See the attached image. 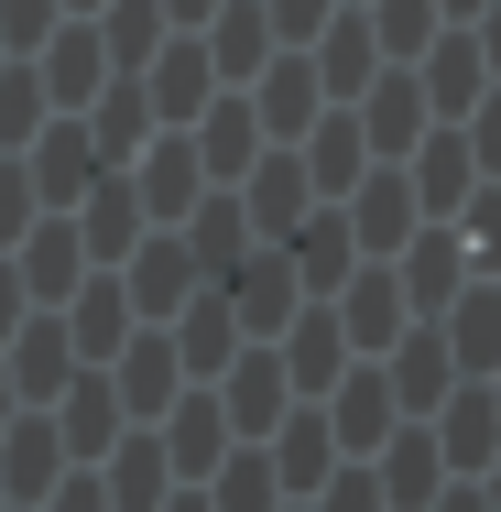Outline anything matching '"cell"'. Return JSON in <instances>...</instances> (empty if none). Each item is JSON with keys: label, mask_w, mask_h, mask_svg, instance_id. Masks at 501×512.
Segmentation results:
<instances>
[{"label": "cell", "mask_w": 501, "mask_h": 512, "mask_svg": "<svg viewBox=\"0 0 501 512\" xmlns=\"http://www.w3.org/2000/svg\"><path fill=\"white\" fill-rule=\"evenodd\" d=\"M447 512H491V502H480V491H447Z\"/></svg>", "instance_id": "d6a6232c"}, {"label": "cell", "mask_w": 501, "mask_h": 512, "mask_svg": "<svg viewBox=\"0 0 501 512\" xmlns=\"http://www.w3.org/2000/svg\"><path fill=\"white\" fill-rule=\"evenodd\" d=\"M491 393H501V382H491Z\"/></svg>", "instance_id": "d590c367"}, {"label": "cell", "mask_w": 501, "mask_h": 512, "mask_svg": "<svg viewBox=\"0 0 501 512\" xmlns=\"http://www.w3.org/2000/svg\"><path fill=\"white\" fill-rule=\"evenodd\" d=\"M393 469H382V491H393V512H425V491L447 480V447H436V425H393V447H382Z\"/></svg>", "instance_id": "e0dca14e"}, {"label": "cell", "mask_w": 501, "mask_h": 512, "mask_svg": "<svg viewBox=\"0 0 501 512\" xmlns=\"http://www.w3.org/2000/svg\"><path fill=\"white\" fill-rule=\"evenodd\" d=\"M197 295V262H186V240H142V316H175Z\"/></svg>", "instance_id": "7402d4cb"}, {"label": "cell", "mask_w": 501, "mask_h": 512, "mask_svg": "<svg viewBox=\"0 0 501 512\" xmlns=\"http://www.w3.org/2000/svg\"><path fill=\"white\" fill-rule=\"evenodd\" d=\"M251 229H262V240H284V229H295L305 207H327L316 197V186H305V153H273V164H251Z\"/></svg>", "instance_id": "8fae6325"}, {"label": "cell", "mask_w": 501, "mask_h": 512, "mask_svg": "<svg viewBox=\"0 0 501 512\" xmlns=\"http://www.w3.org/2000/svg\"><path fill=\"white\" fill-rule=\"evenodd\" d=\"M207 88H218V55H207L197 33H186V44H153V77H142V109H153L164 131H186V120L207 109Z\"/></svg>", "instance_id": "6da1fadb"}, {"label": "cell", "mask_w": 501, "mask_h": 512, "mask_svg": "<svg viewBox=\"0 0 501 512\" xmlns=\"http://www.w3.org/2000/svg\"><path fill=\"white\" fill-rule=\"evenodd\" d=\"M491 512H501V480H491Z\"/></svg>", "instance_id": "e575fe53"}, {"label": "cell", "mask_w": 501, "mask_h": 512, "mask_svg": "<svg viewBox=\"0 0 501 512\" xmlns=\"http://www.w3.org/2000/svg\"><path fill=\"white\" fill-rule=\"evenodd\" d=\"M284 393H295V382H284V349L251 338V349L229 360V436H273V425H284Z\"/></svg>", "instance_id": "8992f818"}, {"label": "cell", "mask_w": 501, "mask_h": 512, "mask_svg": "<svg viewBox=\"0 0 501 512\" xmlns=\"http://www.w3.org/2000/svg\"><path fill=\"white\" fill-rule=\"evenodd\" d=\"M371 55H382V33H371V11H338V33H327V55H316V88H338V109L371 88Z\"/></svg>", "instance_id": "d6986e66"}, {"label": "cell", "mask_w": 501, "mask_h": 512, "mask_svg": "<svg viewBox=\"0 0 501 512\" xmlns=\"http://www.w3.org/2000/svg\"><path fill=\"white\" fill-rule=\"evenodd\" d=\"M164 480H175V458H164V436H142V447H120V502H164Z\"/></svg>", "instance_id": "484cf974"}, {"label": "cell", "mask_w": 501, "mask_h": 512, "mask_svg": "<svg viewBox=\"0 0 501 512\" xmlns=\"http://www.w3.org/2000/svg\"><path fill=\"white\" fill-rule=\"evenodd\" d=\"M338 371H349V327H338V306H327V295H305L295 338H284V382L327 404V393H338Z\"/></svg>", "instance_id": "277c9868"}, {"label": "cell", "mask_w": 501, "mask_h": 512, "mask_svg": "<svg viewBox=\"0 0 501 512\" xmlns=\"http://www.w3.org/2000/svg\"><path fill=\"white\" fill-rule=\"evenodd\" d=\"M436 11H447V22H480V11H491V0H436Z\"/></svg>", "instance_id": "1f68e13d"}, {"label": "cell", "mask_w": 501, "mask_h": 512, "mask_svg": "<svg viewBox=\"0 0 501 512\" xmlns=\"http://www.w3.org/2000/svg\"><path fill=\"white\" fill-rule=\"evenodd\" d=\"M197 186H207L197 142H153V153H142V186H131V197H142V218H186V207H197Z\"/></svg>", "instance_id": "2e32d148"}, {"label": "cell", "mask_w": 501, "mask_h": 512, "mask_svg": "<svg viewBox=\"0 0 501 512\" xmlns=\"http://www.w3.org/2000/svg\"><path fill=\"white\" fill-rule=\"evenodd\" d=\"M360 175H371V142H360V120H349V109H327V120H316V142H305V186L338 207Z\"/></svg>", "instance_id": "30bf717a"}, {"label": "cell", "mask_w": 501, "mask_h": 512, "mask_svg": "<svg viewBox=\"0 0 501 512\" xmlns=\"http://www.w3.org/2000/svg\"><path fill=\"white\" fill-rule=\"evenodd\" d=\"M447 393H458V360H447V338L403 327V338H393V404H403V414H425V404H447Z\"/></svg>", "instance_id": "7c38bea8"}, {"label": "cell", "mask_w": 501, "mask_h": 512, "mask_svg": "<svg viewBox=\"0 0 501 512\" xmlns=\"http://www.w3.org/2000/svg\"><path fill=\"white\" fill-rule=\"evenodd\" d=\"M175 512H218V502H207V491H186V502H175Z\"/></svg>", "instance_id": "836d02e7"}, {"label": "cell", "mask_w": 501, "mask_h": 512, "mask_svg": "<svg viewBox=\"0 0 501 512\" xmlns=\"http://www.w3.org/2000/svg\"><path fill=\"white\" fill-rule=\"evenodd\" d=\"M175 382H186L175 338H142V349H131V404H142V414H164V404H175Z\"/></svg>", "instance_id": "d4e9b609"}, {"label": "cell", "mask_w": 501, "mask_h": 512, "mask_svg": "<svg viewBox=\"0 0 501 512\" xmlns=\"http://www.w3.org/2000/svg\"><path fill=\"white\" fill-rule=\"evenodd\" d=\"M349 120H360V142H371V153H414V142L436 131V109H425L414 77H371V88L349 99Z\"/></svg>", "instance_id": "5b68a950"}, {"label": "cell", "mask_w": 501, "mask_h": 512, "mask_svg": "<svg viewBox=\"0 0 501 512\" xmlns=\"http://www.w3.org/2000/svg\"><path fill=\"white\" fill-rule=\"evenodd\" d=\"M207 502H218V512H284V480H273V458H251V447H240V458L218 469V491H207Z\"/></svg>", "instance_id": "cb8c5ba5"}, {"label": "cell", "mask_w": 501, "mask_h": 512, "mask_svg": "<svg viewBox=\"0 0 501 512\" xmlns=\"http://www.w3.org/2000/svg\"><path fill=\"white\" fill-rule=\"evenodd\" d=\"M393 382L382 371H338V393H327V436H338V458H360V447H382L393 436Z\"/></svg>", "instance_id": "52a82bcc"}, {"label": "cell", "mask_w": 501, "mask_h": 512, "mask_svg": "<svg viewBox=\"0 0 501 512\" xmlns=\"http://www.w3.org/2000/svg\"><path fill=\"white\" fill-rule=\"evenodd\" d=\"M480 22H491V33H480V55H491V77H501V0L480 11Z\"/></svg>", "instance_id": "f546056e"}, {"label": "cell", "mask_w": 501, "mask_h": 512, "mask_svg": "<svg viewBox=\"0 0 501 512\" xmlns=\"http://www.w3.org/2000/svg\"><path fill=\"white\" fill-rule=\"evenodd\" d=\"M338 207H349V240H382V251L414 240V218H425L414 207V175H360V197H338Z\"/></svg>", "instance_id": "9a60e30c"}, {"label": "cell", "mask_w": 501, "mask_h": 512, "mask_svg": "<svg viewBox=\"0 0 501 512\" xmlns=\"http://www.w3.org/2000/svg\"><path fill=\"white\" fill-rule=\"evenodd\" d=\"M458 131H469V153H480V175H501V88H491L480 109H469Z\"/></svg>", "instance_id": "83f0119b"}, {"label": "cell", "mask_w": 501, "mask_h": 512, "mask_svg": "<svg viewBox=\"0 0 501 512\" xmlns=\"http://www.w3.org/2000/svg\"><path fill=\"white\" fill-rule=\"evenodd\" d=\"M262 11H273V33H316V11H327V0H262Z\"/></svg>", "instance_id": "f1b7e54d"}, {"label": "cell", "mask_w": 501, "mask_h": 512, "mask_svg": "<svg viewBox=\"0 0 501 512\" xmlns=\"http://www.w3.org/2000/svg\"><path fill=\"white\" fill-rule=\"evenodd\" d=\"M316 512H393V491H382V469H327V491H316Z\"/></svg>", "instance_id": "4316f807"}, {"label": "cell", "mask_w": 501, "mask_h": 512, "mask_svg": "<svg viewBox=\"0 0 501 512\" xmlns=\"http://www.w3.org/2000/svg\"><path fill=\"white\" fill-rule=\"evenodd\" d=\"M414 66H425L414 88H425V109H436V120H469V109L491 99V55H480L469 33H436V44H425Z\"/></svg>", "instance_id": "7a4b0ae2"}, {"label": "cell", "mask_w": 501, "mask_h": 512, "mask_svg": "<svg viewBox=\"0 0 501 512\" xmlns=\"http://www.w3.org/2000/svg\"><path fill=\"white\" fill-rule=\"evenodd\" d=\"M218 447H229V404H207V393H186V414L164 425V458H175L186 480H207V469H218Z\"/></svg>", "instance_id": "44dd1931"}, {"label": "cell", "mask_w": 501, "mask_h": 512, "mask_svg": "<svg viewBox=\"0 0 501 512\" xmlns=\"http://www.w3.org/2000/svg\"><path fill=\"white\" fill-rule=\"evenodd\" d=\"M436 22H447L436 0H371V33H382V55H403V66L436 44Z\"/></svg>", "instance_id": "603a6c76"}, {"label": "cell", "mask_w": 501, "mask_h": 512, "mask_svg": "<svg viewBox=\"0 0 501 512\" xmlns=\"http://www.w3.org/2000/svg\"><path fill=\"white\" fill-rule=\"evenodd\" d=\"M436 447H447V469H491V447H501V393H447V404H436Z\"/></svg>", "instance_id": "4fadbf2b"}, {"label": "cell", "mask_w": 501, "mask_h": 512, "mask_svg": "<svg viewBox=\"0 0 501 512\" xmlns=\"http://www.w3.org/2000/svg\"><path fill=\"white\" fill-rule=\"evenodd\" d=\"M207 55H218V88H251L262 55H273V11H262V0H229L218 33H207Z\"/></svg>", "instance_id": "5bb4252c"}, {"label": "cell", "mask_w": 501, "mask_h": 512, "mask_svg": "<svg viewBox=\"0 0 501 512\" xmlns=\"http://www.w3.org/2000/svg\"><path fill=\"white\" fill-rule=\"evenodd\" d=\"M469 186H480V153H469V131H458V120H436V131L414 142V207H425V218H458Z\"/></svg>", "instance_id": "3957f363"}, {"label": "cell", "mask_w": 501, "mask_h": 512, "mask_svg": "<svg viewBox=\"0 0 501 512\" xmlns=\"http://www.w3.org/2000/svg\"><path fill=\"white\" fill-rule=\"evenodd\" d=\"M197 11H218V0H164V22H186V33H197Z\"/></svg>", "instance_id": "4dcf8cb0"}, {"label": "cell", "mask_w": 501, "mask_h": 512, "mask_svg": "<svg viewBox=\"0 0 501 512\" xmlns=\"http://www.w3.org/2000/svg\"><path fill=\"white\" fill-rule=\"evenodd\" d=\"M327 306H338V327H349L360 349H393L403 316H414V306H403V273H393V262H371V273H360V284H338Z\"/></svg>", "instance_id": "ba28073f"}, {"label": "cell", "mask_w": 501, "mask_h": 512, "mask_svg": "<svg viewBox=\"0 0 501 512\" xmlns=\"http://www.w3.org/2000/svg\"><path fill=\"white\" fill-rule=\"evenodd\" d=\"M316 99H327V88H316V66H295V55L273 66V88H251V109H262V131H273V142L316 131Z\"/></svg>", "instance_id": "ffe728a7"}, {"label": "cell", "mask_w": 501, "mask_h": 512, "mask_svg": "<svg viewBox=\"0 0 501 512\" xmlns=\"http://www.w3.org/2000/svg\"><path fill=\"white\" fill-rule=\"evenodd\" d=\"M295 262H284V251H273V262H262V251H251V262H240V273H229V316H240V327H251V338H273V327H295Z\"/></svg>", "instance_id": "9c48e42d"}, {"label": "cell", "mask_w": 501, "mask_h": 512, "mask_svg": "<svg viewBox=\"0 0 501 512\" xmlns=\"http://www.w3.org/2000/svg\"><path fill=\"white\" fill-rule=\"evenodd\" d=\"M262 458H273V480H284V491H327V458H338V436H327V414H284V436H273Z\"/></svg>", "instance_id": "ac0fdd59"}]
</instances>
